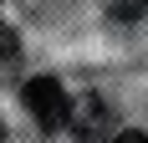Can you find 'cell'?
Listing matches in <instances>:
<instances>
[{
  "instance_id": "cell-1",
  "label": "cell",
  "mask_w": 148,
  "mask_h": 143,
  "mask_svg": "<svg viewBox=\"0 0 148 143\" xmlns=\"http://www.w3.org/2000/svg\"><path fill=\"white\" fill-rule=\"evenodd\" d=\"M26 107L36 113V123H41V128H61V123L72 118V102H66L61 82H51V77L26 82Z\"/></svg>"
},
{
  "instance_id": "cell-2",
  "label": "cell",
  "mask_w": 148,
  "mask_h": 143,
  "mask_svg": "<svg viewBox=\"0 0 148 143\" xmlns=\"http://www.w3.org/2000/svg\"><path fill=\"white\" fill-rule=\"evenodd\" d=\"M112 143H148V133H138V128H123Z\"/></svg>"
},
{
  "instance_id": "cell-3",
  "label": "cell",
  "mask_w": 148,
  "mask_h": 143,
  "mask_svg": "<svg viewBox=\"0 0 148 143\" xmlns=\"http://www.w3.org/2000/svg\"><path fill=\"white\" fill-rule=\"evenodd\" d=\"M128 5H148V0H128Z\"/></svg>"
},
{
  "instance_id": "cell-4",
  "label": "cell",
  "mask_w": 148,
  "mask_h": 143,
  "mask_svg": "<svg viewBox=\"0 0 148 143\" xmlns=\"http://www.w3.org/2000/svg\"><path fill=\"white\" fill-rule=\"evenodd\" d=\"M0 143H5V128H0Z\"/></svg>"
}]
</instances>
